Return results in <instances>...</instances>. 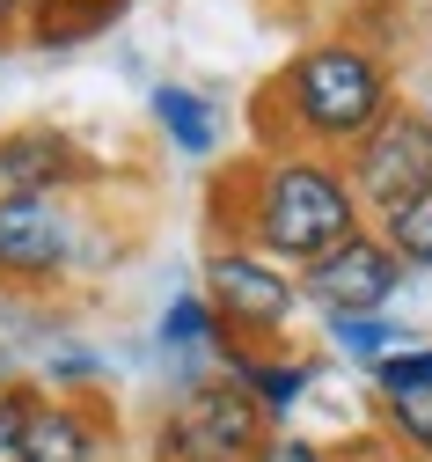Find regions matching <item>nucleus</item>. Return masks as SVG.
<instances>
[{
  "instance_id": "412c9836",
  "label": "nucleus",
  "mask_w": 432,
  "mask_h": 462,
  "mask_svg": "<svg viewBox=\"0 0 432 462\" xmlns=\"http://www.w3.org/2000/svg\"><path fill=\"white\" fill-rule=\"evenodd\" d=\"M330 462H410V455H403V448H396L389 433H359V440H345V448H337Z\"/></svg>"
},
{
  "instance_id": "1a4fd4ad",
  "label": "nucleus",
  "mask_w": 432,
  "mask_h": 462,
  "mask_svg": "<svg viewBox=\"0 0 432 462\" xmlns=\"http://www.w3.org/2000/svg\"><path fill=\"white\" fill-rule=\"evenodd\" d=\"M110 448H117V403L103 389H81V396L44 389L30 426V462H103Z\"/></svg>"
},
{
  "instance_id": "6ab92c4d",
  "label": "nucleus",
  "mask_w": 432,
  "mask_h": 462,
  "mask_svg": "<svg viewBox=\"0 0 432 462\" xmlns=\"http://www.w3.org/2000/svg\"><path fill=\"white\" fill-rule=\"evenodd\" d=\"M381 236H389V250H396L410 272H432V191H425L418 206H403L396 220H381Z\"/></svg>"
},
{
  "instance_id": "9b49d317",
  "label": "nucleus",
  "mask_w": 432,
  "mask_h": 462,
  "mask_svg": "<svg viewBox=\"0 0 432 462\" xmlns=\"http://www.w3.org/2000/svg\"><path fill=\"white\" fill-rule=\"evenodd\" d=\"M147 110H154V125L169 133V147H176V154L206 162V154L220 147V110H213L198 88H183V81H154Z\"/></svg>"
},
{
  "instance_id": "7ed1b4c3",
  "label": "nucleus",
  "mask_w": 432,
  "mask_h": 462,
  "mask_svg": "<svg viewBox=\"0 0 432 462\" xmlns=\"http://www.w3.org/2000/svg\"><path fill=\"white\" fill-rule=\"evenodd\" d=\"M88 264V213L59 191H0V294L44 301Z\"/></svg>"
},
{
  "instance_id": "4468645a",
  "label": "nucleus",
  "mask_w": 432,
  "mask_h": 462,
  "mask_svg": "<svg viewBox=\"0 0 432 462\" xmlns=\"http://www.w3.org/2000/svg\"><path fill=\"white\" fill-rule=\"evenodd\" d=\"M330 345L374 374L389 353H403V345H418V337H410L403 323H389V316H330Z\"/></svg>"
},
{
  "instance_id": "20e7f679",
  "label": "nucleus",
  "mask_w": 432,
  "mask_h": 462,
  "mask_svg": "<svg viewBox=\"0 0 432 462\" xmlns=\"http://www.w3.org/2000/svg\"><path fill=\"white\" fill-rule=\"evenodd\" d=\"M271 433L279 426L264 419V403L213 367L206 382L176 389L169 411L154 419V462H257Z\"/></svg>"
},
{
  "instance_id": "f3484780",
  "label": "nucleus",
  "mask_w": 432,
  "mask_h": 462,
  "mask_svg": "<svg viewBox=\"0 0 432 462\" xmlns=\"http://www.w3.org/2000/svg\"><path fill=\"white\" fill-rule=\"evenodd\" d=\"M381 426H389V440H396L410 462H432V389L389 396V403H381Z\"/></svg>"
},
{
  "instance_id": "0eeeda50",
  "label": "nucleus",
  "mask_w": 432,
  "mask_h": 462,
  "mask_svg": "<svg viewBox=\"0 0 432 462\" xmlns=\"http://www.w3.org/2000/svg\"><path fill=\"white\" fill-rule=\"evenodd\" d=\"M403 257L389 250L381 227H359L352 243H337L330 257H316L300 272V294L316 301L323 316H381L396 301V286H403Z\"/></svg>"
},
{
  "instance_id": "dca6fc26",
  "label": "nucleus",
  "mask_w": 432,
  "mask_h": 462,
  "mask_svg": "<svg viewBox=\"0 0 432 462\" xmlns=\"http://www.w3.org/2000/svg\"><path fill=\"white\" fill-rule=\"evenodd\" d=\"M37 403H44V382H0V462H30Z\"/></svg>"
},
{
  "instance_id": "6e6552de",
  "label": "nucleus",
  "mask_w": 432,
  "mask_h": 462,
  "mask_svg": "<svg viewBox=\"0 0 432 462\" xmlns=\"http://www.w3.org/2000/svg\"><path fill=\"white\" fill-rule=\"evenodd\" d=\"M103 184V162L51 118H23L0 133V191H59V199H81Z\"/></svg>"
},
{
  "instance_id": "2eb2a0df",
  "label": "nucleus",
  "mask_w": 432,
  "mask_h": 462,
  "mask_svg": "<svg viewBox=\"0 0 432 462\" xmlns=\"http://www.w3.org/2000/svg\"><path fill=\"white\" fill-rule=\"evenodd\" d=\"M37 374H44V389H51V396H81V389H103L110 360L96 353V345H74V337H59L51 353L37 360Z\"/></svg>"
},
{
  "instance_id": "f03ea898",
  "label": "nucleus",
  "mask_w": 432,
  "mask_h": 462,
  "mask_svg": "<svg viewBox=\"0 0 432 462\" xmlns=\"http://www.w3.org/2000/svg\"><path fill=\"white\" fill-rule=\"evenodd\" d=\"M389 110H396V74H389L381 51L359 44V37H323L271 74V88L257 96V125L286 118V147L352 154Z\"/></svg>"
},
{
  "instance_id": "aec40b11",
  "label": "nucleus",
  "mask_w": 432,
  "mask_h": 462,
  "mask_svg": "<svg viewBox=\"0 0 432 462\" xmlns=\"http://www.w3.org/2000/svg\"><path fill=\"white\" fill-rule=\"evenodd\" d=\"M257 462H330V448H316V440H308V433H271L264 448H257Z\"/></svg>"
},
{
  "instance_id": "f257e3e1",
  "label": "nucleus",
  "mask_w": 432,
  "mask_h": 462,
  "mask_svg": "<svg viewBox=\"0 0 432 462\" xmlns=\"http://www.w3.org/2000/svg\"><path fill=\"white\" fill-rule=\"evenodd\" d=\"M213 220L227 227V243L308 272L316 257L359 236L366 206L345 177V162L308 154V147H257L213 184Z\"/></svg>"
},
{
  "instance_id": "a211bd4d",
  "label": "nucleus",
  "mask_w": 432,
  "mask_h": 462,
  "mask_svg": "<svg viewBox=\"0 0 432 462\" xmlns=\"http://www.w3.org/2000/svg\"><path fill=\"white\" fill-rule=\"evenodd\" d=\"M374 403H389V396H418V389H432V337H418V345H403V353H389L374 374Z\"/></svg>"
},
{
  "instance_id": "39448f33",
  "label": "nucleus",
  "mask_w": 432,
  "mask_h": 462,
  "mask_svg": "<svg viewBox=\"0 0 432 462\" xmlns=\"http://www.w3.org/2000/svg\"><path fill=\"white\" fill-rule=\"evenodd\" d=\"M206 301L220 316V337L234 345H271L286 337L293 309H300V279L257 250H242V243H213L206 250Z\"/></svg>"
},
{
  "instance_id": "423d86ee",
  "label": "nucleus",
  "mask_w": 432,
  "mask_h": 462,
  "mask_svg": "<svg viewBox=\"0 0 432 462\" xmlns=\"http://www.w3.org/2000/svg\"><path fill=\"white\" fill-rule=\"evenodd\" d=\"M345 177L366 206V220H396L403 206H418L432 191V110L418 103H396L389 118L366 133L352 154H345Z\"/></svg>"
},
{
  "instance_id": "f8f14e48",
  "label": "nucleus",
  "mask_w": 432,
  "mask_h": 462,
  "mask_svg": "<svg viewBox=\"0 0 432 462\" xmlns=\"http://www.w3.org/2000/svg\"><path fill=\"white\" fill-rule=\"evenodd\" d=\"M133 0H37V23H30V44L44 51H67V44H88L96 30H110Z\"/></svg>"
},
{
  "instance_id": "4be33fe9",
  "label": "nucleus",
  "mask_w": 432,
  "mask_h": 462,
  "mask_svg": "<svg viewBox=\"0 0 432 462\" xmlns=\"http://www.w3.org/2000/svg\"><path fill=\"white\" fill-rule=\"evenodd\" d=\"M30 23H37V0H0V44L30 37Z\"/></svg>"
},
{
  "instance_id": "ddd939ff",
  "label": "nucleus",
  "mask_w": 432,
  "mask_h": 462,
  "mask_svg": "<svg viewBox=\"0 0 432 462\" xmlns=\"http://www.w3.org/2000/svg\"><path fill=\"white\" fill-rule=\"evenodd\" d=\"M154 337H161V353H206V360H213V345H220V316H213V301H206V286H191V294H169Z\"/></svg>"
},
{
  "instance_id": "9d476101",
  "label": "nucleus",
  "mask_w": 432,
  "mask_h": 462,
  "mask_svg": "<svg viewBox=\"0 0 432 462\" xmlns=\"http://www.w3.org/2000/svg\"><path fill=\"white\" fill-rule=\"evenodd\" d=\"M213 367H220L227 382L250 389V396L264 403V419H271V426H286V419H293V403L308 396V382L323 374L316 360H300V353H279V345L264 353V345H234V337L213 345Z\"/></svg>"
}]
</instances>
